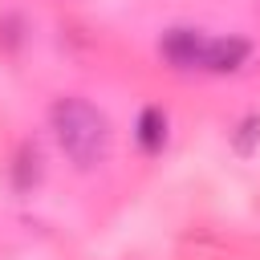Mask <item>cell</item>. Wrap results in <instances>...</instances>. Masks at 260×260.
I'll return each instance as SVG.
<instances>
[{"label": "cell", "mask_w": 260, "mask_h": 260, "mask_svg": "<svg viewBox=\"0 0 260 260\" xmlns=\"http://www.w3.org/2000/svg\"><path fill=\"white\" fill-rule=\"evenodd\" d=\"M49 126L65 158L81 171L98 167L110 154V122L102 118V110H93L81 98H57L49 110Z\"/></svg>", "instance_id": "cell-1"}, {"label": "cell", "mask_w": 260, "mask_h": 260, "mask_svg": "<svg viewBox=\"0 0 260 260\" xmlns=\"http://www.w3.org/2000/svg\"><path fill=\"white\" fill-rule=\"evenodd\" d=\"M207 45H211V37H203L199 28H171L158 41V53L175 69H203L207 65Z\"/></svg>", "instance_id": "cell-2"}, {"label": "cell", "mask_w": 260, "mask_h": 260, "mask_svg": "<svg viewBox=\"0 0 260 260\" xmlns=\"http://www.w3.org/2000/svg\"><path fill=\"white\" fill-rule=\"evenodd\" d=\"M248 53H252V45H248L244 37H215V41L207 45V65H203V69H211V73H232V69H240V65L248 61Z\"/></svg>", "instance_id": "cell-3"}, {"label": "cell", "mask_w": 260, "mask_h": 260, "mask_svg": "<svg viewBox=\"0 0 260 260\" xmlns=\"http://www.w3.org/2000/svg\"><path fill=\"white\" fill-rule=\"evenodd\" d=\"M138 146L146 150V154H158L162 150V142H167V114L158 110V106H146L142 114H138Z\"/></svg>", "instance_id": "cell-4"}, {"label": "cell", "mask_w": 260, "mask_h": 260, "mask_svg": "<svg viewBox=\"0 0 260 260\" xmlns=\"http://www.w3.org/2000/svg\"><path fill=\"white\" fill-rule=\"evenodd\" d=\"M240 130H244V134H236V150H240V154H248V150H252V138L260 134V122H256V118H248Z\"/></svg>", "instance_id": "cell-5"}]
</instances>
